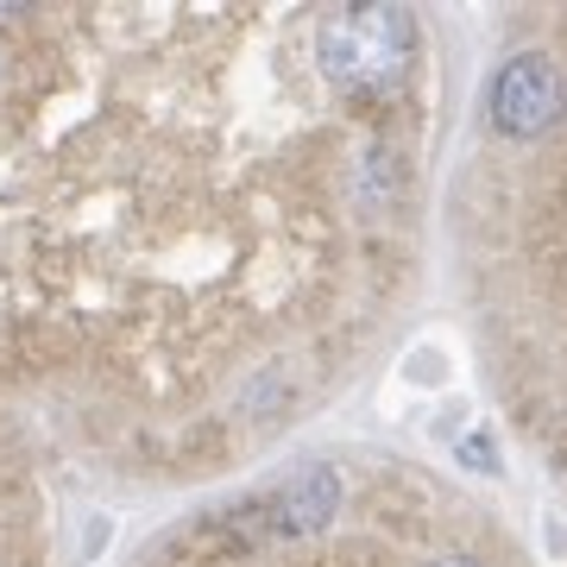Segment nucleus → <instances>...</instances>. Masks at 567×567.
Wrapping results in <instances>:
<instances>
[{"label": "nucleus", "instance_id": "20e7f679", "mask_svg": "<svg viewBox=\"0 0 567 567\" xmlns=\"http://www.w3.org/2000/svg\"><path fill=\"white\" fill-rule=\"evenodd\" d=\"M353 189H360V203H365V208H391V196H398V158H391L385 145H372V152H360Z\"/></svg>", "mask_w": 567, "mask_h": 567}, {"label": "nucleus", "instance_id": "423d86ee", "mask_svg": "<svg viewBox=\"0 0 567 567\" xmlns=\"http://www.w3.org/2000/svg\"><path fill=\"white\" fill-rule=\"evenodd\" d=\"M423 567H480L473 555H435V561H423Z\"/></svg>", "mask_w": 567, "mask_h": 567}, {"label": "nucleus", "instance_id": "f257e3e1", "mask_svg": "<svg viewBox=\"0 0 567 567\" xmlns=\"http://www.w3.org/2000/svg\"><path fill=\"white\" fill-rule=\"evenodd\" d=\"M416 58V20L404 7H334L316 25V63L334 89H391Z\"/></svg>", "mask_w": 567, "mask_h": 567}, {"label": "nucleus", "instance_id": "7ed1b4c3", "mask_svg": "<svg viewBox=\"0 0 567 567\" xmlns=\"http://www.w3.org/2000/svg\"><path fill=\"white\" fill-rule=\"evenodd\" d=\"M334 505H341V480L328 466H303L297 480H284L265 498V529L271 536H316V529H328Z\"/></svg>", "mask_w": 567, "mask_h": 567}, {"label": "nucleus", "instance_id": "39448f33", "mask_svg": "<svg viewBox=\"0 0 567 567\" xmlns=\"http://www.w3.org/2000/svg\"><path fill=\"white\" fill-rule=\"evenodd\" d=\"M461 461H466V466H480V473H498V461H492V442H486V435L461 442Z\"/></svg>", "mask_w": 567, "mask_h": 567}, {"label": "nucleus", "instance_id": "f03ea898", "mask_svg": "<svg viewBox=\"0 0 567 567\" xmlns=\"http://www.w3.org/2000/svg\"><path fill=\"white\" fill-rule=\"evenodd\" d=\"M486 107L505 140H536L567 114V70L548 51H517V58L498 63Z\"/></svg>", "mask_w": 567, "mask_h": 567}]
</instances>
